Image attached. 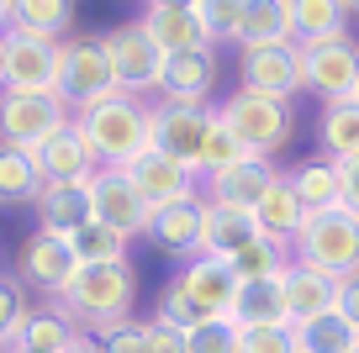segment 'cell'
Listing matches in <instances>:
<instances>
[{
    "instance_id": "cell-1",
    "label": "cell",
    "mask_w": 359,
    "mask_h": 353,
    "mask_svg": "<svg viewBox=\"0 0 359 353\" xmlns=\"http://www.w3.org/2000/svg\"><path fill=\"white\" fill-rule=\"evenodd\" d=\"M133 306H137V269H133V258H127V264H90V269H79L74 285L53 300V311L74 332H85V338H101V332L133 321Z\"/></svg>"
},
{
    "instance_id": "cell-2",
    "label": "cell",
    "mask_w": 359,
    "mask_h": 353,
    "mask_svg": "<svg viewBox=\"0 0 359 353\" xmlns=\"http://www.w3.org/2000/svg\"><path fill=\"white\" fill-rule=\"evenodd\" d=\"M74 127L85 132L90 153L101 158V169H127L154 148V100L137 95H106L95 106L74 111Z\"/></svg>"
},
{
    "instance_id": "cell-3",
    "label": "cell",
    "mask_w": 359,
    "mask_h": 353,
    "mask_svg": "<svg viewBox=\"0 0 359 353\" xmlns=\"http://www.w3.org/2000/svg\"><path fill=\"white\" fill-rule=\"evenodd\" d=\"M217 116H222L227 132L243 143V153H254V158L285 153V143L296 137V111L285 106V100L254 95V90H233V95L217 106Z\"/></svg>"
},
{
    "instance_id": "cell-4",
    "label": "cell",
    "mask_w": 359,
    "mask_h": 353,
    "mask_svg": "<svg viewBox=\"0 0 359 353\" xmlns=\"http://www.w3.org/2000/svg\"><path fill=\"white\" fill-rule=\"evenodd\" d=\"M53 95L64 100L69 111H85L95 100L116 95V74H111V48H106V32L95 37H69L58 48V85Z\"/></svg>"
},
{
    "instance_id": "cell-5",
    "label": "cell",
    "mask_w": 359,
    "mask_h": 353,
    "mask_svg": "<svg viewBox=\"0 0 359 353\" xmlns=\"http://www.w3.org/2000/svg\"><path fill=\"white\" fill-rule=\"evenodd\" d=\"M291 258L296 264H312V269H327V275H354L359 269V216L344 206L333 211H312L306 227L296 232L291 243Z\"/></svg>"
},
{
    "instance_id": "cell-6",
    "label": "cell",
    "mask_w": 359,
    "mask_h": 353,
    "mask_svg": "<svg viewBox=\"0 0 359 353\" xmlns=\"http://www.w3.org/2000/svg\"><path fill=\"white\" fill-rule=\"evenodd\" d=\"M74 122V111L53 90H0V143L37 153L58 127Z\"/></svg>"
},
{
    "instance_id": "cell-7",
    "label": "cell",
    "mask_w": 359,
    "mask_h": 353,
    "mask_svg": "<svg viewBox=\"0 0 359 353\" xmlns=\"http://www.w3.org/2000/svg\"><path fill=\"white\" fill-rule=\"evenodd\" d=\"M217 132V106H175V100H154V148L185 164L201 179L206 143Z\"/></svg>"
},
{
    "instance_id": "cell-8",
    "label": "cell",
    "mask_w": 359,
    "mask_h": 353,
    "mask_svg": "<svg viewBox=\"0 0 359 353\" xmlns=\"http://www.w3.org/2000/svg\"><path fill=\"white\" fill-rule=\"evenodd\" d=\"M302 85H306V95H317L323 106L359 100V43L354 37H333V43L302 48Z\"/></svg>"
},
{
    "instance_id": "cell-9",
    "label": "cell",
    "mask_w": 359,
    "mask_h": 353,
    "mask_svg": "<svg viewBox=\"0 0 359 353\" xmlns=\"http://www.w3.org/2000/svg\"><path fill=\"white\" fill-rule=\"evenodd\" d=\"M106 48H111L116 90H122V95H137V100H148V95L158 100L169 58L158 53V43L143 32V22H127V27H116V32H106Z\"/></svg>"
},
{
    "instance_id": "cell-10",
    "label": "cell",
    "mask_w": 359,
    "mask_h": 353,
    "mask_svg": "<svg viewBox=\"0 0 359 353\" xmlns=\"http://www.w3.org/2000/svg\"><path fill=\"white\" fill-rule=\"evenodd\" d=\"M238 90H254V95L285 100L306 95L302 85V48L280 43V48H238Z\"/></svg>"
},
{
    "instance_id": "cell-11",
    "label": "cell",
    "mask_w": 359,
    "mask_h": 353,
    "mask_svg": "<svg viewBox=\"0 0 359 353\" xmlns=\"http://www.w3.org/2000/svg\"><path fill=\"white\" fill-rule=\"evenodd\" d=\"M90 200H95V221H101V227L122 232L127 243H133V237H148L154 206L137 195V185H133L127 169H95V179H90Z\"/></svg>"
},
{
    "instance_id": "cell-12",
    "label": "cell",
    "mask_w": 359,
    "mask_h": 353,
    "mask_svg": "<svg viewBox=\"0 0 359 353\" xmlns=\"http://www.w3.org/2000/svg\"><path fill=\"white\" fill-rule=\"evenodd\" d=\"M16 275H22V285H32V290H43L48 300H58L79 275L74 254H69V237L43 232V227L27 232L22 248H16Z\"/></svg>"
},
{
    "instance_id": "cell-13",
    "label": "cell",
    "mask_w": 359,
    "mask_h": 353,
    "mask_svg": "<svg viewBox=\"0 0 359 353\" xmlns=\"http://www.w3.org/2000/svg\"><path fill=\"white\" fill-rule=\"evenodd\" d=\"M201 237H206V195H185L175 206H158L154 221H148V243L158 254L180 258V264L201 258Z\"/></svg>"
},
{
    "instance_id": "cell-14",
    "label": "cell",
    "mask_w": 359,
    "mask_h": 353,
    "mask_svg": "<svg viewBox=\"0 0 359 353\" xmlns=\"http://www.w3.org/2000/svg\"><path fill=\"white\" fill-rule=\"evenodd\" d=\"M217 79H222V58L217 48H191V53H175L164 64V85H158V100H175V106H212Z\"/></svg>"
},
{
    "instance_id": "cell-15",
    "label": "cell",
    "mask_w": 359,
    "mask_h": 353,
    "mask_svg": "<svg viewBox=\"0 0 359 353\" xmlns=\"http://www.w3.org/2000/svg\"><path fill=\"white\" fill-rule=\"evenodd\" d=\"M280 179H285V174L275 169V158H254V153H248V158H238V164L206 174V179H201V195H206V200H222V206L254 211L269 190L280 185Z\"/></svg>"
},
{
    "instance_id": "cell-16",
    "label": "cell",
    "mask_w": 359,
    "mask_h": 353,
    "mask_svg": "<svg viewBox=\"0 0 359 353\" xmlns=\"http://www.w3.org/2000/svg\"><path fill=\"white\" fill-rule=\"evenodd\" d=\"M58 48L64 43H43V37L11 32L6 64H0V90H53L58 85Z\"/></svg>"
},
{
    "instance_id": "cell-17",
    "label": "cell",
    "mask_w": 359,
    "mask_h": 353,
    "mask_svg": "<svg viewBox=\"0 0 359 353\" xmlns=\"http://www.w3.org/2000/svg\"><path fill=\"white\" fill-rule=\"evenodd\" d=\"M175 285L185 290V296L196 300V306L206 311V317H233V300H238V269L227 264V258H191V264H180Z\"/></svg>"
},
{
    "instance_id": "cell-18",
    "label": "cell",
    "mask_w": 359,
    "mask_h": 353,
    "mask_svg": "<svg viewBox=\"0 0 359 353\" xmlns=\"http://www.w3.org/2000/svg\"><path fill=\"white\" fill-rule=\"evenodd\" d=\"M127 174H133L137 195H143L154 211L175 206V200H185V195H201V179H196L185 164H175L169 153H158V148H148L137 164H127Z\"/></svg>"
},
{
    "instance_id": "cell-19",
    "label": "cell",
    "mask_w": 359,
    "mask_h": 353,
    "mask_svg": "<svg viewBox=\"0 0 359 353\" xmlns=\"http://www.w3.org/2000/svg\"><path fill=\"white\" fill-rule=\"evenodd\" d=\"M32 158H37V169H43L48 185H69V179H95V169H101V158L90 153L85 132H79L74 122L58 127V132L48 137V143L37 148Z\"/></svg>"
},
{
    "instance_id": "cell-20",
    "label": "cell",
    "mask_w": 359,
    "mask_h": 353,
    "mask_svg": "<svg viewBox=\"0 0 359 353\" xmlns=\"http://www.w3.org/2000/svg\"><path fill=\"white\" fill-rule=\"evenodd\" d=\"M233 321L238 327H296L291 300H285V275H275V279H238Z\"/></svg>"
},
{
    "instance_id": "cell-21",
    "label": "cell",
    "mask_w": 359,
    "mask_h": 353,
    "mask_svg": "<svg viewBox=\"0 0 359 353\" xmlns=\"http://www.w3.org/2000/svg\"><path fill=\"white\" fill-rule=\"evenodd\" d=\"M37 227L43 232H58V237H69V232H79L85 221H95V200H90V179H69V185H43V195H37Z\"/></svg>"
},
{
    "instance_id": "cell-22",
    "label": "cell",
    "mask_w": 359,
    "mask_h": 353,
    "mask_svg": "<svg viewBox=\"0 0 359 353\" xmlns=\"http://www.w3.org/2000/svg\"><path fill=\"white\" fill-rule=\"evenodd\" d=\"M259 243V221H254V211H243V206H222V200H206V237H201V254H212V258H227L233 264L243 248H254Z\"/></svg>"
},
{
    "instance_id": "cell-23",
    "label": "cell",
    "mask_w": 359,
    "mask_h": 353,
    "mask_svg": "<svg viewBox=\"0 0 359 353\" xmlns=\"http://www.w3.org/2000/svg\"><path fill=\"white\" fill-rule=\"evenodd\" d=\"M338 285H344L338 275L312 269V264H296V258H291V269H285V300H291V317L312 321V317L338 311Z\"/></svg>"
},
{
    "instance_id": "cell-24",
    "label": "cell",
    "mask_w": 359,
    "mask_h": 353,
    "mask_svg": "<svg viewBox=\"0 0 359 353\" xmlns=\"http://www.w3.org/2000/svg\"><path fill=\"white\" fill-rule=\"evenodd\" d=\"M143 32L158 43V53H191V48H206V27L196 22V11H175V6H143Z\"/></svg>"
},
{
    "instance_id": "cell-25",
    "label": "cell",
    "mask_w": 359,
    "mask_h": 353,
    "mask_svg": "<svg viewBox=\"0 0 359 353\" xmlns=\"http://www.w3.org/2000/svg\"><path fill=\"white\" fill-rule=\"evenodd\" d=\"M79 16V0H16L11 6V32L43 37V43H69Z\"/></svg>"
},
{
    "instance_id": "cell-26",
    "label": "cell",
    "mask_w": 359,
    "mask_h": 353,
    "mask_svg": "<svg viewBox=\"0 0 359 353\" xmlns=\"http://www.w3.org/2000/svg\"><path fill=\"white\" fill-rule=\"evenodd\" d=\"M254 221H259V237H269V243H280V248H291L296 243V232L306 227V206H302V195H296L291 185H275L264 200L254 206Z\"/></svg>"
},
{
    "instance_id": "cell-27",
    "label": "cell",
    "mask_w": 359,
    "mask_h": 353,
    "mask_svg": "<svg viewBox=\"0 0 359 353\" xmlns=\"http://www.w3.org/2000/svg\"><path fill=\"white\" fill-rule=\"evenodd\" d=\"M285 185L302 195V206H306V216L312 211H333V206H344V179H338V164L333 158H306V164H296L291 174H285Z\"/></svg>"
},
{
    "instance_id": "cell-28",
    "label": "cell",
    "mask_w": 359,
    "mask_h": 353,
    "mask_svg": "<svg viewBox=\"0 0 359 353\" xmlns=\"http://www.w3.org/2000/svg\"><path fill=\"white\" fill-rule=\"evenodd\" d=\"M280 43H296L291 0H248L243 27H238V48H280Z\"/></svg>"
},
{
    "instance_id": "cell-29",
    "label": "cell",
    "mask_w": 359,
    "mask_h": 353,
    "mask_svg": "<svg viewBox=\"0 0 359 353\" xmlns=\"http://www.w3.org/2000/svg\"><path fill=\"white\" fill-rule=\"evenodd\" d=\"M291 32H296V43H302V48L348 37L344 0H291Z\"/></svg>"
},
{
    "instance_id": "cell-30",
    "label": "cell",
    "mask_w": 359,
    "mask_h": 353,
    "mask_svg": "<svg viewBox=\"0 0 359 353\" xmlns=\"http://www.w3.org/2000/svg\"><path fill=\"white\" fill-rule=\"evenodd\" d=\"M317 148L333 164H354L359 158V100L323 106V116H317Z\"/></svg>"
},
{
    "instance_id": "cell-31",
    "label": "cell",
    "mask_w": 359,
    "mask_h": 353,
    "mask_svg": "<svg viewBox=\"0 0 359 353\" xmlns=\"http://www.w3.org/2000/svg\"><path fill=\"white\" fill-rule=\"evenodd\" d=\"M43 185L48 179H43V169H37L32 153L0 143V206H37Z\"/></svg>"
},
{
    "instance_id": "cell-32",
    "label": "cell",
    "mask_w": 359,
    "mask_h": 353,
    "mask_svg": "<svg viewBox=\"0 0 359 353\" xmlns=\"http://www.w3.org/2000/svg\"><path fill=\"white\" fill-rule=\"evenodd\" d=\"M69 254H74L79 269L90 264H127V237L111 227H101V221H85L79 232H69Z\"/></svg>"
},
{
    "instance_id": "cell-33",
    "label": "cell",
    "mask_w": 359,
    "mask_h": 353,
    "mask_svg": "<svg viewBox=\"0 0 359 353\" xmlns=\"http://www.w3.org/2000/svg\"><path fill=\"white\" fill-rule=\"evenodd\" d=\"M296 342H302V353H359V332L348 327L338 311L296 321Z\"/></svg>"
},
{
    "instance_id": "cell-34",
    "label": "cell",
    "mask_w": 359,
    "mask_h": 353,
    "mask_svg": "<svg viewBox=\"0 0 359 353\" xmlns=\"http://www.w3.org/2000/svg\"><path fill=\"white\" fill-rule=\"evenodd\" d=\"M191 11H196V22L206 27V43L222 48V43H238L248 0H191Z\"/></svg>"
},
{
    "instance_id": "cell-35",
    "label": "cell",
    "mask_w": 359,
    "mask_h": 353,
    "mask_svg": "<svg viewBox=\"0 0 359 353\" xmlns=\"http://www.w3.org/2000/svg\"><path fill=\"white\" fill-rule=\"evenodd\" d=\"M74 338H79V332L69 327V321L58 317L53 306H43V311H37L32 321H27V332H22L16 342H22V348H37V353H64V348H69ZM16 342H11V348H16Z\"/></svg>"
},
{
    "instance_id": "cell-36",
    "label": "cell",
    "mask_w": 359,
    "mask_h": 353,
    "mask_svg": "<svg viewBox=\"0 0 359 353\" xmlns=\"http://www.w3.org/2000/svg\"><path fill=\"white\" fill-rule=\"evenodd\" d=\"M233 269H238V279H275V275H285V269H291V248L259 237L254 248H243V254L233 258Z\"/></svg>"
},
{
    "instance_id": "cell-37",
    "label": "cell",
    "mask_w": 359,
    "mask_h": 353,
    "mask_svg": "<svg viewBox=\"0 0 359 353\" xmlns=\"http://www.w3.org/2000/svg\"><path fill=\"white\" fill-rule=\"evenodd\" d=\"M32 317H37V306L27 300V290L11 285V279H0V342L11 348V342L27 332V321H32Z\"/></svg>"
},
{
    "instance_id": "cell-38",
    "label": "cell",
    "mask_w": 359,
    "mask_h": 353,
    "mask_svg": "<svg viewBox=\"0 0 359 353\" xmlns=\"http://www.w3.org/2000/svg\"><path fill=\"white\" fill-rule=\"evenodd\" d=\"M191 353H243V327L233 317H206L191 332Z\"/></svg>"
},
{
    "instance_id": "cell-39",
    "label": "cell",
    "mask_w": 359,
    "mask_h": 353,
    "mask_svg": "<svg viewBox=\"0 0 359 353\" xmlns=\"http://www.w3.org/2000/svg\"><path fill=\"white\" fill-rule=\"evenodd\" d=\"M154 321H169V327H180V332H196L206 321V311L196 306L191 296H185V290L175 285V279H169L164 285V296H158V306H154Z\"/></svg>"
},
{
    "instance_id": "cell-40",
    "label": "cell",
    "mask_w": 359,
    "mask_h": 353,
    "mask_svg": "<svg viewBox=\"0 0 359 353\" xmlns=\"http://www.w3.org/2000/svg\"><path fill=\"white\" fill-rule=\"evenodd\" d=\"M243 353H302L296 327H243Z\"/></svg>"
},
{
    "instance_id": "cell-41",
    "label": "cell",
    "mask_w": 359,
    "mask_h": 353,
    "mask_svg": "<svg viewBox=\"0 0 359 353\" xmlns=\"http://www.w3.org/2000/svg\"><path fill=\"white\" fill-rule=\"evenodd\" d=\"M238 158H248V153H243V143H238V137L227 132V122L217 116V132H212V143H206V164H201V179H206V174H217V169H227V164H238Z\"/></svg>"
},
{
    "instance_id": "cell-42",
    "label": "cell",
    "mask_w": 359,
    "mask_h": 353,
    "mask_svg": "<svg viewBox=\"0 0 359 353\" xmlns=\"http://www.w3.org/2000/svg\"><path fill=\"white\" fill-rule=\"evenodd\" d=\"M101 353H148V321H122V327H111V332H101Z\"/></svg>"
},
{
    "instance_id": "cell-43",
    "label": "cell",
    "mask_w": 359,
    "mask_h": 353,
    "mask_svg": "<svg viewBox=\"0 0 359 353\" xmlns=\"http://www.w3.org/2000/svg\"><path fill=\"white\" fill-rule=\"evenodd\" d=\"M148 353H191V332L169 327V321L148 317Z\"/></svg>"
},
{
    "instance_id": "cell-44",
    "label": "cell",
    "mask_w": 359,
    "mask_h": 353,
    "mask_svg": "<svg viewBox=\"0 0 359 353\" xmlns=\"http://www.w3.org/2000/svg\"><path fill=\"white\" fill-rule=\"evenodd\" d=\"M338 317L359 332V269H354V275H344V285H338Z\"/></svg>"
},
{
    "instance_id": "cell-45",
    "label": "cell",
    "mask_w": 359,
    "mask_h": 353,
    "mask_svg": "<svg viewBox=\"0 0 359 353\" xmlns=\"http://www.w3.org/2000/svg\"><path fill=\"white\" fill-rule=\"evenodd\" d=\"M338 179H344V211L359 216V158L354 164H338Z\"/></svg>"
},
{
    "instance_id": "cell-46",
    "label": "cell",
    "mask_w": 359,
    "mask_h": 353,
    "mask_svg": "<svg viewBox=\"0 0 359 353\" xmlns=\"http://www.w3.org/2000/svg\"><path fill=\"white\" fill-rule=\"evenodd\" d=\"M64 353H101V342H95V338H85V332H79V338L74 342H69V348Z\"/></svg>"
},
{
    "instance_id": "cell-47",
    "label": "cell",
    "mask_w": 359,
    "mask_h": 353,
    "mask_svg": "<svg viewBox=\"0 0 359 353\" xmlns=\"http://www.w3.org/2000/svg\"><path fill=\"white\" fill-rule=\"evenodd\" d=\"M143 6H175V11H191V0H143Z\"/></svg>"
},
{
    "instance_id": "cell-48",
    "label": "cell",
    "mask_w": 359,
    "mask_h": 353,
    "mask_svg": "<svg viewBox=\"0 0 359 353\" xmlns=\"http://www.w3.org/2000/svg\"><path fill=\"white\" fill-rule=\"evenodd\" d=\"M6 48H11V27L0 22V64H6Z\"/></svg>"
},
{
    "instance_id": "cell-49",
    "label": "cell",
    "mask_w": 359,
    "mask_h": 353,
    "mask_svg": "<svg viewBox=\"0 0 359 353\" xmlns=\"http://www.w3.org/2000/svg\"><path fill=\"white\" fill-rule=\"evenodd\" d=\"M11 6H16V0H0V22H6V27H11Z\"/></svg>"
},
{
    "instance_id": "cell-50",
    "label": "cell",
    "mask_w": 359,
    "mask_h": 353,
    "mask_svg": "<svg viewBox=\"0 0 359 353\" xmlns=\"http://www.w3.org/2000/svg\"><path fill=\"white\" fill-rule=\"evenodd\" d=\"M344 11H348V16H359V0H344Z\"/></svg>"
},
{
    "instance_id": "cell-51",
    "label": "cell",
    "mask_w": 359,
    "mask_h": 353,
    "mask_svg": "<svg viewBox=\"0 0 359 353\" xmlns=\"http://www.w3.org/2000/svg\"><path fill=\"white\" fill-rule=\"evenodd\" d=\"M0 353H11V348H6V342H0Z\"/></svg>"
}]
</instances>
